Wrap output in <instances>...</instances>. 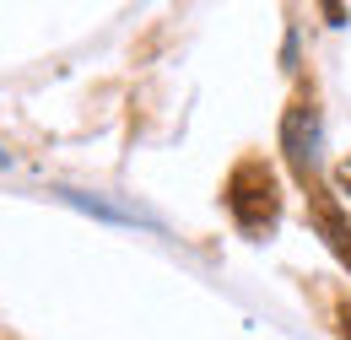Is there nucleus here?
Wrapping results in <instances>:
<instances>
[{
	"mask_svg": "<svg viewBox=\"0 0 351 340\" xmlns=\"http://www.w3.org/2000/svg\"><path fill=\"white\" fill-rule=\"evenodd\" d=\"M221 200H227V211H232V221L243 232H270L276 216H281V184H276V173L265 168L260 157H249V162H238L227 173Z\"/></svg>",
	"mask_w": 351,
	"mask_h": 340,
	"instance_id": "obj_1",
	"label": "nucleus"
},
{
	"mask_svg": "<svg viewBox=\"0 0 351 340\" xmlns=\"http://www.w3.org/2000/svg\"><path fill=\"white\" fill-rule=\"evenodd\" d=\"M335 184H341V189H346V195H351V173H341V178H335Z\"/></svg>",
	"mask_w": 351,
	"mask_h": 340,
	"instance_id": "obj_4",
	"label": "nucleus"
},
{
	"mask_svg": "<svg viewBox=\"0 0 351 340\" xmlns=\"http://www.w3.org/2000/svg\"><path fill=\"white\" fill-rule=\"evenodd\" d=\"M335 319H341V340H351V302H341V308H335Z\"/></svg>",
	"mask_w": 351,
	"mask_h": 340,
	"instance_id": "obj_3",
	"label": "nucleus"
},
{
	"mask_svg": "<svg viewBox=\"0 0 351 340\" xmlns=\"http://www.w3.org/2000/svg\"><path fill=\"white\" fill-rule=\"evenodd\" d=\"M308 195H313V221H319V232H324V238H330V249L351 265V221H341V211L324 200V189H308Z\"/></svg>",
	"mask_w": 351,
	"mask_h": 340,
	"instance_id": "obj_2",
	"label": "nucleus"
}]
</instances>
